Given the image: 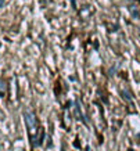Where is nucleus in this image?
Wrapping results in <instances>:
<instances>
[{"instance_id":"obj_1","label":"nucleus","mask_w":140,"mask_h":151,"mask_svg":"<svg viewBox=\"0 0 140 151\" xmlns=\"http://www.w3.org/2000/svg\"><path fill=\"white\" fill-rule=\"evenodd\" d=\"M25 121H27V125L29 130H33V129H36V118H35V115L32 114V112H25Z\"/></svg>"}]
</instances>
